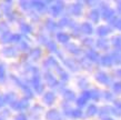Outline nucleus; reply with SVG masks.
<instances>
[{
  "mask_svg": "<svg viewBox=\"0 0 121 120\" xmlns=\"http://www.w3.org/2000/svg\"><path fill=\"white\" fill-rule=\"evenodd\" d=\"M12 79H13V81H15L16 84H18L19 87L23 90V92H25L26 96H27V98H32L33 92H32V90H31V88L29 87V84H26V82H23L21 79H19V78H17V77H12Z\"/></svg>",
  "mask_w": 121,
  "mask_h": 120,
  "instance_id": "f257e3e1",
  "label": "nucleus"
},
{
  "mask_svg": "<svg viewBox=\"0 0 121 120\" xmlns=\"http://www.w3.org/2000/svg\"><path fill=\"white\" fill-rule=\"evenodd\" d=\"M101 17L108 22H110L116 17V15H114V11L111 8H109L106 4H102L101 6Z\"/></svg>",
  "mask_w": 121,
  "mask_h": 120,
  "instance_id": "f03ea898",
  "label": "nucleus"
},
{
  "mask_svg": "<svg viewBox=\"0 0 121 120\" xmlns=\"http://www.w3.org/2000/svg\"><path fill=\"white\" fill-rule=\"evenodd\" d=\"M30 82H31V86L33 87V89H35V91H36L37 93H41V92L43 91V84H41L40 75H38V76H32Z\"/></svg>",
  "mask_w": 121,
  "mask_h": 120,
  "instance_id": "7ed1b4c3",
  "label": "nucleus"
},
{
  "mask_svg": "<svg viewBox=\"0 0 121 120\" xmlns=\"http://www.w3.org/2000/svg\"><path fill=\"white\" fill-rule=\"evenodd\" d=\"M28 106H29L28 98H23L21 100H16L15 102H12L10 105V107L15 110H25L28 108Z\"/></svg>",
  "mask_w": 121,
  "mask_h": 120,
  "instance_id": "20e7f679",
  "label": "nucleus"
},
{
  "mask_svg": "<svg viewBox=\"0 0 121 120\" xmlns=\"http://www.w3.org/2000/svg\"><path fill=\"white\" fill-rule=\"evenodd\" d=\"M63 10V2L62 1H57L55 4H52L50 7V13H51L53 17H57L59 16Z\"/></svg>",
  "mask_w": 121,
  "mask_h": 120,
  "instance_id": "39448f33",
  "label": "nucleus"
},
{
  "mask_svg": "<svg viewBox=\"0 0 121 120\" xmlns=\"http://www.w3.org/2000/svg\"><path fill=\"white\" fill-rule=\"evenodd\" d=\"M44 78H46V81H47V84L52 88H57L59 86V82L57 81L53 75H52L50 71H46L44 72Z\"/></svg>",
  "mask_w": 121,
  "mask_h": 120,
  "instance_id": "423d86ee",
  "label": "nucleus"
},
{
  "mask_svg": "<svg viewBox=\"0 0 121 120\" xmlns=\"http://www.w3.org/2000/svg\"><path fill=\"white\" fill-rule=\"evenodd\" d=\"M95 79H97V81L99 84H108L110 82L109 76L106 72H103V71H99V72L95 73Z\"/></svg>",
  "mask_w": 121,
  "mask_h": 120,
  "instance_id": "0eeeda50",
  "label": "nucleus"
},
{
  "mask_svg": "<svg viewBox=\"0 0 121 120\" xmlns=\"http://www.w3.org/2000/svg\"><path fill=\"white\" fill-rule=\"evenodd\" d=\"M86 57H87V59H88L89 61H91V62H98L100 60V58H101L99 56V53L97 51L92 50V49L88 50V52L86 53Z\"/></svg>",
  "mask_w": 121,
  "mask_h": 120,
  "instance_id": "6e6552de",
  "label": "nucleus"
},
{
  "mask_svg": "<svg viewBox=\"0 0 121 120\" xmlns=\"http://www.w3.org/2000/svg\"><path fill=\"white\" fill-rule=\"evenodd\" d=\"M31 7L35 8L39 12H42L47 9V2L46 1H31Z\"/></svg>",
  "mask_w": 121,
  "mask_h": 120,
  "instance_id": "1a4fd4ad",
  "label": "nucleus"
},
{
  "mask_svg": "<svg viewBox=\"0 0 121 120\" xmlns=\"http://www.w3.org/2000/svg\"><path fill=\"white\" fill-rule=\"evenodd\" d=\"M2 55L11 58V57H16L18 55V51H17V48L15 47H4L2 49Z\"/></svg>",
  "mask_w": 121,
  "mask_h": 120,
  "instance_id": "9d476101",
  "label": "nucleus"
},
{
  "mask_svg": "<svg viewBox=\"0 0 121 120\" xmlns=\"http://www.w3.org/2000/svg\"><path fill=\"white\" fill-rule=\"evenodd\" d=\"M46 118L48 120H62L61 119V117H60V113L57 109H51L49 110L46 115Z\"/></svg>",
  "mask_w": 121,
  "mask_h": 120,
  "instance_id": "9b49d317",
  "label": "nucleus"
},
{
  "mask_svg": "<svg viewBox=\"0 0 121 120\" xmlns=\"http://www.w3.org/2000/svg\"><path fill=\"white\" fill-rule=\"evenodd\" d=\"M100 63L104 67H111L113 65V59H112L111 55H104L100 58Z\"/></svg>",
  "mask_w": 121,
  "mask_h": 120,
  "instance_id": "f8f14e48",
  "label": "nucleus"
},
{
  "mask_svg": "<svg viewBox=\"0 0 121 120\" xmlns=\"http://www.w3.org/2000/svg\"><path fill=\"white\" fill-rule=\"evenodd\" d=\"M95 44H97V47L99 48V49H101V50H108V49H109V46H110L109 41L107 39H103V38H100V39L97 40Z\"/></svg>",
  "mask_w": 121,
  "mask_h": 120,
  "instance_id": "ddd939ff",
  "label": "nucleus"
},
{
  "mask_svg": "<svg viewBox=\"0 0 121 120\" xmlns=\"http://www.w3.org/2000/svg\"><path fill=\"white\" fill-rule=\"evenodd\" d=\"M56 100V96L53 92H51V91H48V92H46L43 96V102L44 103H47V105H52L53 102H55Z\"/></svg>",
  "mask_w": 121,
  "mask_h": 120,
  "instance_id": "4468645a",
  "label": "nucleus"
},
{
  "mask_svg": "<svg viewBox=\"0 0 121 120\" xmlns=\"http://www.w3.org/2000/svg\"><path fill=\"white\" fill-rule=\"evenodd\" d=\"M110 32H111V28H109L108 26H100V27L97 28V35L100 37H104Z\"/></svg>",
  "mask_w": 121,
  "mask_h": 120,
  "instance_id": "2eb2a0df",
  "label": "nucleus"
},
{
  "mask_svg": "<svg viewBox=\"0 0 121 120\" xmlns=\"http://www.w3.org/2000/svg\"><path fill=\"white\" fill-rule=\"evenodd\" d=\"M100 16H101V13H100L99 10H97V9H92V10L90 11V13H89V18H90V20H91L92 22L97 23V22L99 21Z\"/></svg>",
  "mask_w": 121,
  "mask_h": 120,
  "instance_id": "dca6fc26",
  "label": "nucleus"
},
{
  "mask_svg": "<svg viewBox=\"0 0 121 120\" xmlns=\"http://www.w3.org/2000/svg\"><path fill=\"white\" fill-rule=\"evenodd\" d=\"M81 28V32L84 33V35H91L93 32V28H92V26L88 22H83L82 25L80 26Z\"/></svg>",
  "mask_w": 121,
  "mask_h": 120,
  "instance_id": "f3484780",
  "label": "nucleus"
},
{
  "mask_svg": "<svg viewBox=\"0 0 121 120\" xmlns=\"http://www.w3.org/2000/svg\"><path fill=\"white\" fill-rule=\"evenodd\" d=\"M71 13L74 16H80L81 12H82V4L80 2H77V4H73L71 6Z\"/></svg>",
  "mask_w": 121,
  "mask_h": 120,
  "instance_id": "a211bd4d",
  "label": "nucleus"
},
{
  "mask_svg": "<svg viewBox=\"0 0 121 120\" xmlns=\"http://www.w3.org/2000/svg\"><path fill=\"white\" fill-rule=\"evenodd\" d=\"M43 66L48 69V68H51V67L57 68L59 65H58V62H57V60H56L53 57H49V58H48L47 60L43 62Z\"/></svg>",
  "mask_w": 121,
  "mask_h": 120,
  "instance_id": "6ab92c4d",
  "label": "nucleus"
},
{
  "mask_svg": "<svg viewBox=\"0 0 121 120\" xmlns=\"http://www.w3.org/2000/svg\"><path fill=\"white\" fill-rule=\"evenodd\" d=\"M69 39H70V37L68 33H66V32L57 33V40H58L59 42H61V44H67L69 41Z\"/></svg>",
  "mask_w": 121,
  "mask_h": 120,
  "instance_id": "aec40b11",
  "label": "nucleus"
},
{
  "mask_svg": "<svg viewBox=\"0 0 121 120\" xmlns=\"http://www.w3.org/2000/svg\"><path fill=\"white\" fill-rule=\"evenodd\" d=\"M62 93H63L65 99H66V100H68V101H73L74 99H76L74 92H73V91H71V90H69V89H65Z\"/></svg>",
  "mask_w": 121,
  "mask_h": 120,
  "instance_id": "412c9836",
  "label": "nucleus"
},
{
  "mask_svg": "<svg viewBox=\"0 0 121 120\" xmlns=\"http://www.w3.org/2000/svg\"><path fill=\"white\" fill-rule=\"evenodd\" d=\"M11 36L12 35L9 32V30L8 31H4V32H1V36H0V41L2 44H8V42H10Z\"/></svg>",
  "mask_w": 121,
  "mask_h": 120,
  "instance_id": "4be33fe9",
  "label": "nucleus"
},
{
  "mask_svg": "<svg viewBox=\"0 0 121 120\" xmlns=\"http://www.w3.org/2000/svg\"><path fill=\"white\" fill-rule=\"evenodd\" d=\"M41 56V50L39 49V48H35V49H32V50H30L29 52V57L32 60H37V59L40 58Z\"/></svg>",
  "mask_w": 121,
  "mask_h": 120,
  "instance_id": "5701e85b",
  "label": "nucleus"
},
{
  "mask_svg": "<svg viewBox=\"0 0 121 120\" xmlns=\"http://www.w3.org/2000/svg\"><path fill=\"white\" fill-rule=\"evenodd\" d=\"M111 42H112V46L117 49V51H121V37L120 36L113 37L112 40H111Z\"/></svg>",
  "mask_w": 121,
  "mask_h": 120,
  "instance_id": "b1692460",
  "label": "nucleus"
},
{
  "mask_svg": "<svg viewBox=\"0 0 121 120\" xmlns=\"http://www.w3.org/2000/svg\"><path fill=\"white\" fill-rule=\"evenodd\" d=\"M57 71H58V73H59V77H60V79L62 80V81H68V79H69V75L65 71V70L60 67V66H58L57 67Z\"/></svg>",
  "mask_w": 121,
  "mask_h": 120,
  "instance_id": "393cba45",
  "label": "nucleus"
},
{
  "mask_svg": "<svg viewBox=\"0 0 121 120\" xmlns=\"http://www.w3.org/2000/svg\"><path fill=\"white\" fill-rule=\"evenodd\" d=\"M87 117H92L95 116V113H98V108H97V106L95 105H89L88 108H87Z\"/></svg>",
  "mask_w": 121,
  "mask_h": 120,
  "instance_id": "a878e982",
  "label": "nucleus"
},
{
  "mask_svg": "<svg viewBox=\"0 0 121 120\" xmlns=\"http://www.w3.org/2000/svg\"><path fill=\"white\" fill-rule=\"evenodd\" d=\"M67 49H68V51L69 52H71V53H73V55H79L81 52V49L79 47H78L77 44H70L67 46Z\"/></svg>",
  "mask_w": 121,
  "mask_h": 120,
  "instance_id": "bb28decb",
  "label": "nucleus"
},
{
  "mask_svg": "<svg viewBox=\"0 0 121 120\" xmlns=\"http://www.w3.org/2000/svg\"><path fill=\"white\" fill-rule=\"evenodd\" d=\"M1 9L4 10V12L6 13V15H8V13H10L11 12V6H12V2L11 1H4L2 4H1Z\"/></svg>",
  "mask_w": 121,
  "mask_h": 120,
  "instance_id": "cd10ccee",
  "label": "nucleus"
},
{
  "mask_svg": "<svg viewBox=\"0 0 121 120\" xmlns=\"http://www.w3.org/2000/svg\"><path fill=\"white\" fill-rule=\"evenodd\" d=\"M46 27H47L48 30H50V31H55L59 26H58V23H56L55 21H52L51 19H48L47 21H46Z\"/></svg>",
  "mask_w": 121,
  "mask_h": 120,
  "instance_id": "c85d7f7f",
  "label": "nucleus"
},
{
  "mask_svg": "<svg viewBox=\"0 0 121 120\" xmlns=\"http://www.w3.org/2000/svg\"><path fill=\"white\" fill-rule=\"evenodd\" d=\"M72 22L73 21H71L69 18H67V17H63V18L60 19V21L58 22V26L59 27H67V26H71L72 25Z\"/></svg>",
  "mask_w": 121,
  "mask_h": 120,
  "instance_id": "c756f323",
  "label": "nucleus"
},
{
  "mask_svg": "<svg viewBox=\"0 0 121 120\" xmlns=\"http://www.w3.org/2000/svg\"><path fill=\"white\" fill-rule=\"evenodd\" d=\"M110 25H112L116 28V29L120 30L121 31V18H118V17H114L112 20H111L110 22H109Z\"/></svg>",
  "mask_w": 121,
  "mask_h": 120,
  "instance_id": "7c9ffc66",
  "label": "nucleus"
},
{
  "mask_svg": "<svg viewBox=\"0 0 121 120\" xmlns=\"http://www.w3.org/2000/svg\"><path fill=\"white\" fill-rule=\"evenodd\" d=\"M46 46H47V48L49 49L50 51H52V52H57V53H59L58 51V48H57V44L53 42V41H47V44H46Z\"/></svg>",
  "mask_w": 121,
  "mask_h": 120,
  "instance_id": "2f4dec72",
  "label": "nucleus"
},
{
  "mask_svg": "<svg viewBox=\"0 0 121 120\" xmlns=\"http://www.w3.org/2000/svg\"><path fill=\"white\" fill-rule=\"evenodd\" d=\"M112 59H113V63H121V51H114L111 55Z\"/></svg>",
  "mask_w": 121,
  "mask_h": 120,
  "instance_id": "473e14b6",
  "label": "nucleus"
},
{
  "mask_svg": "<svg viewBox=\"0 0 121 120\" xmlns=\"http://www.w3.org/2000/svg\"><path fill=\"white\" fill-rule=\"evenodd\" d=\"M19 28H20V31L22 33H30L32 31V28L30 27V25H27V23H21Z\"/></svg>",
  "mask_w": 121,
  "mask_h": 120,
  "instance_id": "72a5a7b5",
  "label": "nucleus"
},
{
  "mask_svg": "<svg viewBox=\"0 0 121 120\" xmlns=\"http://www.w3.org/2000/svg\"><path fill=\"white\" fill-rule=\"evenodd\" d=\"M111 113V107H102L101 109L99 110V116L100 117H103V116H108V115H110Z\"/></svg>",
  "mask_w": 121,
  "mask_h": 120,
  "instance_id": "f704fd0d",
  "label": "nucleus"
},
{
  "mask_svg": "<svg viewBox=\"0 0 121 120\" xmlns=\"http://www.w3.org/2000/svg\"><path fill=\"white\" fill-rule=\"evenodd\" d=\"M90 95H91V99H93L95 101H98L101 98V93L97 89H93V90L90 91Z\"/></svg>",
  "mask_w": 121,
  "mask_h": 120,
  "instance_id": "c9c22d12",
  "label": "nucleus"
},
{
  "mask_svg": "<svg viewBox=\"0 0 121 120\" xmlns=\"http://www.w3.org/2000/svg\"><path fill=\"white\" fill-rule=\"evenodd\" d=\"M6 96V99H7V103H12V102L16 101V95L13 93V92H9V93H7Z\"/></svg>",
  "mask_w": 121,
  "mask_h": 120,
  "instance_id": "e433bc0d",
  "label": "nucleus"
},
{
  "mask_svg": "<svg viewBox=\"0 0 121 120\" xmlns=\"http://www.w3.org/2000/svg\"><path fill=\"white\" fill-rule=\"evenodd\" d=\"M65 63H66L68 67H69L71 70H78V67L77 65L74 63V61H72V60H70V59H67V60H65Z\"/></svg>",
  "mask_w": 121,
  "mask_h": 120,
  "instance_id": "4c0bfd02",
  "label": "nucleus"
},
{
  "mask_svg": "<svg viewBox=\"0 0 121 120\" xmlns=\"http://www.w3.org/2000/svg\"><path fill=\"white\" fill-rule=\"evenodd\" d=\"M18 47L19 49L21 51H26L29 49V46H28V42H26V41H23V40H21L20 42L18 44Z\"/></svg>",
  "mask_w": 121,
  "mask_h": 120,
  "instance_id": "58836bf2",
  "label": "nucleus"
},
{
  "mask_svg": "<svg viewBox=\"0 0 121 120\" xmlns=\"http://www.w3.org/2000/svg\"><path fill=\"white\" fill-rule=\"evenodd\" d=\"M19 4H20V7L23 10H29L30 8H31V2H29V1H20Z\"/></svg>",
  "mask_w": 121,
  "mask_h": 120,
  "instance_id": "ea45409f",
  "label": "nucleus"
},
{
  "mask_svg": "<svg viewBox=\"0 0 121 120\" xmlns=\"http://www.w3.org/2000/svg\"><path fill=\"white\" fill-rule=\"evenodd\" d=\"M22 40V37L21 35H18V33H15V35H12L11 36V39H10V42H20Z\"/></svg>",
  "mask_w": 121,
  "mask_h": 120,
  "instance_id": "a19ab883",
  "label": "nucleus"
},
{
  "mask_svg": "<svg viewBox=\"0 0 121 120\" xmlns=\"http://www.w3.org/2000/svg\"><path fill=\"white\" fill-rule=\"evenodd\" d=\"M86 105H87V100H86L84 98L79 97V98L77 99V106L79 107V109H80V108H82V107H84Z\"/></svg>",
  "mask_w": 121,
  "mask_h": 120,
  "instance_id": "79ce46f5",
  "label": "nucleus"
},
{
  "mask_svg": "<svg viewBox=\"0 0 121 120\" xmlns=\"http://www.w3.org/2000/svg\"><path fill=\"white\" fill-rule=\"evenodd\" d=\"M112 90L116 92V93H121V82H114L113 86H112Z\"/></svg>",
  "mask_w": 121,
  "mask_h": 120,
  "instance_id": "37998d69",
  "label": "nucleus"
},
{
  "mask_svg": "<svg viewBox=\"0 0 121 120\" xmlns=\"http://www.w3.org/2000/svg\"><path fill=\"white\" fill-rule=\"evenodd\" d=\"M71 117L72 118H81L82 117V111L80 109H73L71 112Z\"/></svg>",
  "mask_w": 121,
  "mask_h": 120,
  "instance_id": "c03bdc74",
  "label": "nucleus"
},
{
  "mask_svg": "<svg viewBox=\"0 0 121 120\" xmlns=\"http://www.w3.org/2000/svg\"><path fill=\"white\" fill-rule=\"evenodd\" d=\"M6 78V72H4V66L0 65V81H4Z\"/></svg>",
  "mask_w": 121,
  "mask_h": 120,
  "instance_id": "a18cd8bd",
  "label": "nucleus"
},
{
  "mask_svg": "<svg viewBox=\"0 0 121 120\" xmlns=\"http://www.w3.org/2000/svg\"><path fill=\"white\" fill-rule=\"evenodd\" d=\"M82 44H83V46H86V47H91L92 44H93V40L89 39V38H86V39L82 40Z\"/></svg>",
  "mask_w": 121,
  "mask_h": 120,
  "instance_id": "49530a36",
  "label": "nucleus"
},
{
  "mask_svg": "<svg viewBox=\"0 0 121 120\" xmlns=\"http://www.w3.org/2000/svg\"><path fill=\"white\" fill-rule=\"evenodd\" d=\"M81 97H82V98H84L86 99V100H87V101H88L89 99H91V95H90V91H83V92H82V93H81Z\"/></svg>",
  "mask_w": 121,
  "mask_h": 120,
  "instance_id": "de8ad7c7",
  "label": "nucleus"
},
{
  "mask_svg": "<svg viewBox=\"0 0 121 120\" xmlns=\"http://www.w3.org/2000/svg\"><path fill=\"white\" fill-rule=\"evenodd\" d=\"M7 103V99H6V96L0 95V108H2L4 105Z\"/></svg>",
  "mask_w": 121,
  "mask_h": 120,
  "instance_id": "09e8293b",
  "label": "nucleus"
},
{
  "mask_svg": "<svg viewBox=\"0 0 121 120\" xmlns=\"http://www.w3.org/2000/svg\"><path fill=\"white\" fill-rule=\"evenodd\" d=\"M103 95H104V99H107V100H112V93H111V92H109V91H104Z\"/></svg>",
  "mask_w": 121,
  "mask_h": 120,
  "instance_id": "8fccbe9b",
  "label": "nucleus"
},
{
  "mask_svg": "<svg viewBox=\"0 0 121 120\" xmlns=\"http://www.w3.org/2000/svg\"><path fill=\"white\" fill-rule=\"evenodd\" d=\"M16 120H27V117L23 113H19L18 116L16 117Z\"/></svg>",
  "mask_w": 121,
  "mask_h": 120,
  "instance_id": "3c124183",
  "label": "nucleus"
},
{
  "mask_svg": "<svg viewBox=\"0 0 121 120\" xmlns=\"http://www.w3.org/2000/svg\"><path fill=\"white\" fill-rule=\"evenodd\" d=\"M87 84H88V82H87L84 79H81L80 81H79V86H80L81 88H86V86H87Z\"/></svg>",
  "mask_w": 121,
  "mask_h": 120,
  "instance_id": "603ef678",
  "label": "nucleus"
},
{
  "mask_svg": "<svg viewBox=\"0 0 121 120\" xmlns=\"http://www.w3.org/2000/svg\"><path fill=\"white\" fill-rule=\"evenodd\" d=\"M114 103H116V108L121 111V101H116Z\"/></svg>",
  "mask_w": 121,
  "mask_h": 120,
  "instance_id": "864d4df0",
  "label": "nucleus"
},
{
  "mask_svg": "<svg viewBox=\"0 0 121 120\" xmlns=\"http://www.w3.org/2000/svg\"><path fill=\"white\" fill-rule=\"evenodd\" d=\"M117 6H118V11L121 13V1H118L117 2Z\"/></svg>",
  "mask_w": 121,
  "mask_h": 120,
  "instance_id": "5fc2aeb1",
  "label": "nucleus"
},
{
  "mask_svg": "<svg viewBox=\"0 0 121 120\" xmlns=\"http://www.w3.org/2000/svg\"><path fill=\"white\" fill-rule=\"evenodd\" d=\"M117 76L119 77V78H121V69L117 70Z\"/></svg>",
  "mask_w": 121,
  "mask_h": 120,
  "instance_id": "6e6d98bb",
  "label": "nucleus"
},
{
  "mask_svg": "<svg viewBox=\"0 0 121 120\" xmlns=\"http://www.w3.org/2000/svg\"><path fill=\"white\" fill-rule=\"evenodd\" d=\"M103 120H113V119H111V118H104Z\"/></svg>",
  "mask_w": 121,
  "mask_h": 120,
  "instance_id": "4d7b16f0",
  "label": "nucleus"
},
{
  "mask_svg": "<svg viewBox=\"0 0 121 120\" xmlns=\"http://www.w3.org/2000/svg\"><path fill=\"white\" fill-rule=\"evenodd\" d=\"M0 120H4V118H2V117H0Z\"/></svg>",
  "mask_w": 121,
  "mask_h": 120,
  "instance_id": "13d9d810",
  "label": "nucleus"
},
{
  "mask_svg": "<svg viewBox=\"0 0 121 120\" xmlns=\"http://www.w3.org/2000/svg\"><path fill=\"white\" fill-rule=\"evenodd\" d=\"M0 32H1V30H0Z\"/></svg>",
  "mask_w": 121,
  "mask_h": 120,
  "instance_id": "bf43d9fd",
  "label": "nucleus"
}]
</instances>
